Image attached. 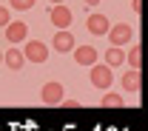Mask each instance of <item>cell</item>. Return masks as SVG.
<instances>
[{"label":"cell","instance_id":"1","mask_svg":"<svg viewBox=\"0 0 148 131\" xmlns=\"http://www.w3.org/2000/svg\"><path fill=\"white\" fill-rule=\"evenodd\" d=\"M91 69V86L94 88H100V91H108L111 88V83H114V74H111V69L103 63H94V66H88Z\"/></svg>","mask_w":148,"mask_h":131},{"label":"cell","instance_id":"2","mask_svg":"<svg viewBox=\"0 0 148 131\" xmlns=\"http://www.w3.org/2000/svg\"><path fill=\"white\" fill-rule=\"evenodd\" d=\"M3 32H6V40H9L12 46L26 43V37H29V26H26L23 20H9V23L3 26Z\"/></svg>","mask_w":148,"mask_h":131},{"label":"cell","instance_id":"3","mask_svg":"<svg viewBox=\"0 0 148 131\" xmlns=\"http://www.w3.org/2000/svg\"><path fill=\"white\" fill-rule=\"evenodd\" d=\"M23 57L32 60V63H46V60H49V46L40 43V40H29L26 49H23Z\"/></svg>","mask_w":148,"mask_h":131},{"label":"cell","instance_id":"4","mask_svg":"<svg viewBox=\"0 0 148 131\" xmlns=\"http://www.w3.org/2000/svg\"><path fill=\"white\" fill-rule=\"evenodd\" d=\"M106 34H108L111 46H120V49H123V46H125V43L131 40L134 29H131L128 23H117V26H108V32H106Z\"/></svg>","mask_w":148,"mask_h":131},{"label":"cell","instance_id":"5","mask_svg":"<svg viewBox=\"0 0 148 131\" xmlns=\"http://www.w3.org/2000/svg\"><path fill=\"white\" fill-rule=\"evenodd\" d=\"M63 91H66V88H63L60 83H54V80H51V83H46V86H43L40 100H43L46 106H60V103L66 100V97H63Z\"/></svg>","mask_w":148,"mask_h":131},{"label":"cell","instance_id":"6","mask_svg":"<svg viewBox=\"0 0 148 131\" xmlns=\"http://www.w3.org/2000/svg\"><path fill=\"white\" fill-rule=\"evenodd\" d=\"M71 54H74V63H77V66H94L97 57H100L94 46H74Z\"/></svg>","mask_w":148,"mask_h":131},{"label":"cell","instance_id":"7","mask_svg":"<svg viewBox=\"0 0 148 131\" xmlns=\"http://www.w3.org/2000/svg\"><path fill=\"white\" fill-rule=\"evenodd\" d=\"M49 17H51V23H54L57 29H69L71 26V9L63 6V3H57V6H51Z\"/></svg>","mask_w":148,"mask_h":131},{"label":"cell","instance_id":"8","mask_svg":"<svg viewBox=\"0 0 148 131\" xmlns=\"http://www.w3.org/2000/svg\"><path fill=\"white\" fill-rule=\"evenodd\" d=\"M51 46H54L60 54H63V51H71V49H74V34L69 32V29H57V32H54V40H51Z\"/></svg>","mask_w":148,"mask_h":131},{"label":"cell","instance_id":"9","mask_svg":"<svg viewBox=\"0 0 148 131\" xmlns=\"http://www.w3.org/2000/svg\"><path fill=\"white\" fill-rule=\"evenodd\" d=\"M140 86H143V74H140V69H128V71L123 74V91L137 94V91H140Z\"/></svg>","mask_w":148,"mask_h":131},{"label":"cell","instance_id":"10","mask_svg":"<svg viewBox=\"0 0 148 131\" xmlns=\"http://www.w3.org/2000/svg\"><path fill=\"white\" fill-rule=\"evenodd\" d=\"M106 66L108 69H117V66H125V49H120V46H111L108 51H106Z\"/></svg>","mask_w":148,"mask_h":131},{"label":"cell","instance_id":"11","mask_svg":"<svg viewBox=\"0 0 148 131\" xmlns=\"http://www.w3.org/2000/svg\"><path fill=\"white\" fill-rule=\"evenodd\" d=\"M3 63H6V66H9L12 71H17V69H23V63H26V57H23V51H17V49L12 46V49H9V51L3 54Z\"/></svg>","mask_w":148,"mask_h":131},{"label":"cell","instance_id":"12","mask_svg":"<svg viewBox=\"0 0 148 131\" xmlns=\"http://www.w3.org/2000/svg\"><path fill=\"white\" fill-rule=\"evenodd\" d=\"M88 32L91 34H106L108 32V17L106 14H88Z\"/></svg>","mask_w":148,"mask_h":131},{"label":"cell","instance_id":"13","mask_svg":"<svg viewBox=\"0 0 148 131\" xmlns=\"http://www.w3.org/2000/svg\"><path fill=\"white\" fill-rule=\"evenodd\" d=\"M100 106H103V108H123V97H120V94H103Z\"/></svg>","mask_w":148,"mask_h":131},{"label":"cell","instance_id":"14","mask_svg":"<svg viewBox=\"0 0 148 131\" xmlns=\"http://www.w3.org/2000/svg\"><path fill=\"white\" fill-rule=\"evenodd\" d=\"M125 60H128L131 69H140V63H143V49H140V46H134V49L128 51V57H125Z\"/></svg>","mask_w":148,"mask_h":131},{"label":"cell","instance_id":"15","mask_svg":"<svg viewBox=\"0 0 148 131\" xmlns=\"http://www.w3.org/2000/svg\"><path fill=\"white\" fill-rule=\"evenodd\" d=\"M12 9H17V12H29V9H34V0H12Z\"/></svg>","mask_w":148,"mask_h":131},{"label":"cell","instance_id":"16","mask_svg":"<svg viewBox=\"0 0 148 131\" xmlns=\"http://www.w3.org/2000/svg\"><path fill=\"white\" fill-rule=\"evenodd\" d=\"M9 20H12V14H9V9H6V6H0V29H3V26H6Z\"/></svg>","mask_w":148,"mask_h":131},{"label":"cell","instance_id":"17","mask_svg":"<svg viewBox=\"0 0 148 131\" xmlns=\"http://www.w3.org/2000/svg\"><path fill=\"white\" fill-rule=\"evenodd\" d=\"M131 9H134V12H140V9H143V3H140V0H131Z\"/></svg>","mask_w":148,"mask_h":131},{"label":"cell","instance_id":"18","mask_svg":"<svg viewBox=\"0 0 148 131\" xmlns=\"http://www.w3.org/2000/svg\"><path fill=\"white\" fill-rule=\"evenodd\" d=\"M83 3H86V6H97L100 0H83Z\"/></svg>","mask_w":148,"mask_h":131},{"label":"cell","instance_id":"19","mask_svg":"<svg viewBox=\"0 0 148 131\" xmlns=\"http://www.w3.org/2000/svg\"><path fill=\"white\" fill-rule=\"evenodd\" d=\"M51 3H54V6H57V3H63V0H51Z\"/></svg>","mask_w":148,"mask_h":131},{"label":"cell","instance_id":"20","mask_svg":"<svg viewBox=\"0 0 148 131\" xmlns=\"http://www.w3.org/2000/svg\"><path fill=\"white\" fill-rule=\"evenodd\" d=\"M0 63H3V51H0Z\"/></svg>","mask_w":148,"mask_h":131}]
</instances>
